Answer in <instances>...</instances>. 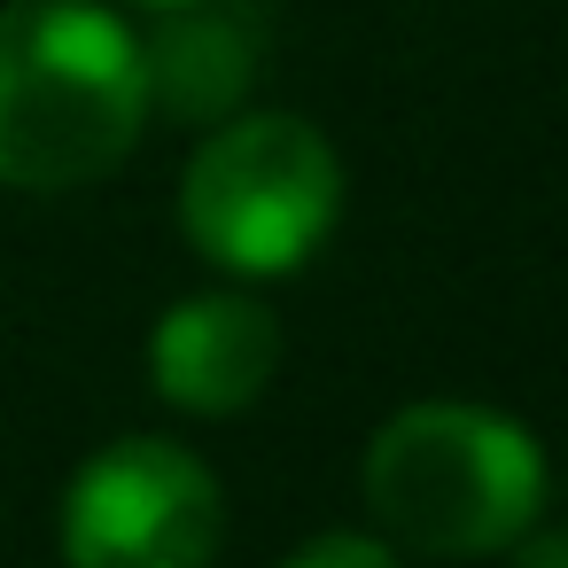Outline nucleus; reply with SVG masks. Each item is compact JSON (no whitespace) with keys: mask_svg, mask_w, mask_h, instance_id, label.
<instances>
[{"mask_svg":"<svg viewBox=\"0 0 568 568\" xmlns=\"http://www.w3.org/2000/svg\"><path fill=\"white\" fill-rule=\"evenodd\" d=\"M219 529V475L172 436H118L63 490L71 568H211Z\"/></svg>","mask_w":568,"mask_h":568,"instance_id":"obj_4","label":"nucleus"},{"mask_svg":"<svg viewBox=\"0 0 568 568\" xmlns=\"http://www.w3.org/2000/svg\"><path fill=\"white\" fill-rule=\"evenodd\" d=\"M265 63V9L257 0H156L141 40V94L180 125H219L242 110Z\"/></svg>","mask_w":568,"mask_h":568,"instance_id":"obj_6","label":"nucleus"},{"mask_svg":"<svg viewBox=\"0 0 568 568\" xmlns=\"http://www.w3.org/2000/svg\"><path fill=\"white\" fill-rule=\"evenodd\" d=\"M506 552H514V568H568V521H552V529H545V521H529Z\"/></svg>","mask_w":568,"mask_h":568,"instance_id":"obj_8","label":"nucleus"},{"mask_svg":"<svg viewBox=\"0 0 568 568\" xmlns=\"http://www.w3.org/2000/svg\"><path fill=\"white\" fill-rule=\"evenodd\" d=\"M366 514L382 537L428 560H483L506 552L545 514V452L514 413L428 397L374 428L366 444Z\"/></svg>","mask_w":568,"mask_h":568,"instance_id":"obj_2","label":"nucleus"},{"mask_svg":"<svg viewBox=\"0 0 568 568\" xmlns=\"http://www.w3.org/2000/svg\"><path fill=\"white\" fill-rule=\"evenodd\" d=\"M281 374V320L242 296V288H203L180 296L156 335H149V382L164 405L195 413V420H226L250 413Z\"/></svg>","mask_w":568,"mask_h":568,"instance_id":"obj_5","label":"nucleus"},{"mask_svg":"<svg viewBox=\"0 0 568 568\" xmlns=\"http://www.w3.org/2000/svg\"><path fill=\"white\" fill-rule=\"evenodd\" d=\"M281 568H405L382 537H358V529H327V537H312V545H296Z\"/></svg>","mask_w":568,"mask_h":568,"instance_id":"obj_7","label":"nucleus"},{"mask_svg":"<svg viewBox=\"0 0 568 568\" xmlns=\"http://www.w3.org/2000/svg\"><path fill=\"white\" fill-rule=\"evenodd\" d=\"M141 40L94 0L0 9V187L71 195L141 141Z\"/></svg>","mask_w":568,"mask_h":568,"instance_id":"obj_1","label":"nucleus"},{"mask_svg":"<svg viewBox=\"0 0 568 568\" xmlns=\"http://www.w3.org/2000/svg\"><path fill=\"white\" fill-rule=\"evenodd\" d=\"M149 9H156V0H149Z\"/></svg>","mask_w":568,"mask_h":568,"instance_id":"obj_9","label":"nucleus"},{"mask_svg":"<svg viewBox=\"0 0 568 568\" xmlns=\"http://www.w3.org/2000/svg\"><path fill=\"white\" fill-rule=\"evenodd\" d=\"M343 211V156L312 118L250 110L219 118L180 172V234L234 281L296 273Z\"/></svg>","mask_w":568,"mask_h":568,"instance_id":"obj_3","label":"nucleus"}]
</instances>
